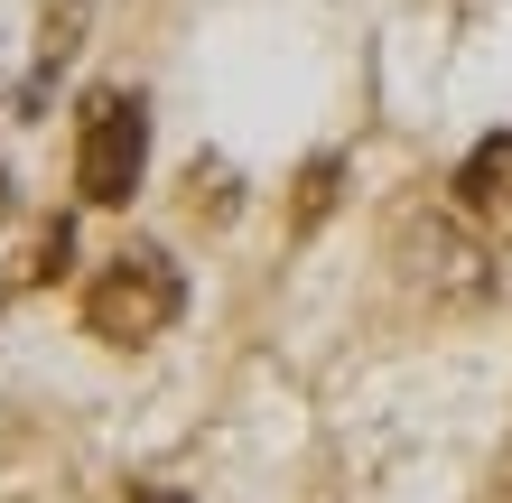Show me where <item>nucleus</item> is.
<instances>
[{"label": "nucleus", "mask_w": 512, "mask_h": 503, "mask_svg": "<svg viewBox=\"0 0 512 503\" xmlns=\"http://www.w3.org/2000/svg\"><path fill=\"white\" fill-rule=\"evenodd\" d=\"M177 308H187V271H177L168 243H122L94 280H84V327H94L103 345H122V354L159 345L177 327Z\"/></svg>", "instance_id": "f257e3e1"}, {"label": "nucleus", "mask_w": 512, "mask_h": 503, "mask_svg": "<svg viewBox=\"0 0 512 503\" xmlns=\"http://www.w3.org/2000/svg\"><path fill=\"white\" fill-rule=\"evenodd\" d=\"M140 177H149V103L122 94V84L84 94V112H75V187H84V205H131Z\"/></svg>", "instance_id": "f03ea898"}, {"label": "nucleus", "mask_w": 512, "mask_h": 503, "mask_svg": "<svg viewBox=\"0 0 512 503\" xmlns=\"http://www.w3.org/2000/svg\"><path fill=\"white\" fill-rule=\"evenodd\" d=\"M401 271L429 289V299H447V308L494 299V243H475L457 215H419V224H401Z\"/></svg>", "instance_id": "7ed1b4c3"}, {"label": "nucleus", "mask_w": 512, "mask_h": 503, "mask_svg": "<svg viewBox=\"0 0 512 503\" xmlns=\"http://www.w3.org/2000/svg\"><path fill=\"white\" fill-rule=\"evenodd\" d=\"M457 224L475 233V243L512 252V131H485L457 159Z\"/></svg>", "instance_id": "20e7f679"}, {"label": "nucleus", "mask_w": 512, "mask_h": 503, "mask_svg": "<svg viewBox=\"0 0 512 503\" xmlns=\"http://www.w3.org/2000/svg\"><path fill=\"white\" fill-rule=\"evenodd\" d=\"M84 47V0H38V75H28L19 112H47V84L66 75V56Z\"/></svg>", "instance_id": "39448f33"}, {"label": "nucleus", "mask_w": 512, "mask_h": 503, "mask_svg": "<svg viewBox=\"0 0 512 503\" xmlns=\"http://www.w3.org/2000/svg\"><path fill=\"white\" fill-rule=\"evenodd\" d=\"M336 187H345V150H317L308 168H298V196H289V224H298V233H317V224H326V205H336Z\"/></svg>", "instance_id": "423d86ee"}, {"label": "nucleus", "mask_w": 512, "mask_h": 503, "mask_svg": "<svg viewBox=\"0 0 512 503\" xmlns=\"http://www.w3.org/2000/svg\"><path fill=\"white\" fill-rule=\"evenodd\" d=\"M233 205H243L233 168H224V159H196V168H187V215H205V224H233Z\"/></svg>", "instance_id": "0eeeda50"}, {"label": "nucleus", "mask_w": 512, "mask_h": 503, "mask_svg": "<svg viewBox=\"0 0 512 503\" xmlns=\"http://www.w3.org/2000/svg\"><path fill=\"white\" fill-rule=\"evenodd\" d=\"M66 271H75V224L56 215V224L38 233V252H28V271H19V280H28V289H47V280H66Z\"/></svg>", "instance_id": "6e6552de"}, {"label": "nucleus", "mask_w": 512, "mask_h": 503, "mask_svg": "<svg viewBox=\"0 0 512 503\" xmlns=\"http://www.w3.org/2000/svg\"><path fill=\"white\" fill-rule=\"evenodd\" d=\"M140 503H187V494H168V485H149V494H140Z\"/></svg>", "instance_id": "1a4fd4ad"}]
</instances>
